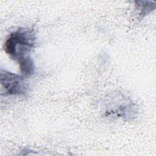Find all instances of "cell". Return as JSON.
I'll use <instances>...</instances> for the list:
<instances>
[{
  "mask_svg": "<svg viewBox=\"0 0 156 156\" xmlns=\"http://www.w3.org/2000/svg\"><path fill=\"white\" fill-rule=\"evenodd\" d=\"M37 37L34 29L18 27L12 32L4 42V51L19 65L24 76L32 75L35 66L30 54L35 47Z\"/></svg>",
  "mask_w": 156,
  "mask_h": 156,
  "instance_id": "cell-1",
  "label": "cell"
},
{
  "mask_svg": "<svg viewBox=\"0 0 156 156\" xmlns=\"http://www.w3.org/2000/svg\"><path fill=\"white\" fill-rule=\"evenodd\" d=\"M0 81L5 94L10 96L24 97L27 94L28 85L22 74L5 69H1Z\"/></svg>",
  "mask_w": 156,
  "mask_h": 156,
  "instance_id": "cell-2",
  "label": "cell"
}]
</instances>
